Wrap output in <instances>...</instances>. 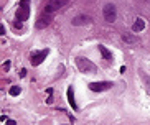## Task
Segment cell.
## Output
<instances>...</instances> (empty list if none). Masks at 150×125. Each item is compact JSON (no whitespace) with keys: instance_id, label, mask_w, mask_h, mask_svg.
<instances>
[{"instance_id":"obj_1","label":"cell","mask_w":150,"mask_h":125,"mask_svg":"<svg viewBox=\"0 0 150 125\" xmlns=\"http://www.w3.org/2000/svg\"><path fill=\"white\" fill-rule=\"evenodd\" d=\"M76 66H78L79 71L84 72V74H94V72L97 71V66H96L91 59L83 58V56H78V58H76Z\"/></svg>"},{"instance_id":"obj_2","label":"cell","mask_w":150,"mask_h":125,"mask_svg":"<svg viewBox=\"0 0 150 125\" xmlns=\"http://www.w3.org/2000/svg\"><path fill=\"white\" fill-rule=\"evenodd\" d=\"M102 15H104V20L107 23H114L115 18H117V7L114 3H106L102 8Z\"/></svg>"},{"instance_id":"obj_3","label":"cell","mask_w":150,"mask_h":125,"mask_svg":"<svg viewBox=\"0 0 150 125\" xmlns=\"http://www.w3.org/2000/svg\"><path fill=\"white\" fill-rule=\"evenodd\" d=\"M28 17H30V2L28 0H21L18 8H17V20H20L23 23V21L28 20Z\"/></svg>"},{"instance_id":"obj_4","label":"cell","mask_w":150,"mask_h":125,"mask_svg":"<svg viewBox=\"0 0 150 125\" xmlns=\"http://www.w3.org/2000/svg\"><path fill=\"white\" fill-rule=\"evenodd\" d=\"M69 3V0H50V2H46V5H45V13H55V12H58L59 8H63L64 5H68Z\"/></svg>"},{"instance_id":"obj_5","label":"cell","mask_w":150,"mask_h":125,"mask_svg":"<svg viewBox=\"0 0 150 125\" xmlns=\"http://www.w3.org/2000/svg\"><path fill=\"white\" fill-rule=\"evenodd\" d=\"M112 87V82L109 81H101V82H91L89 84V89L94 92H104V90H109Z\"/></svg>"},{"instance_id":"obj_6","label":"cell","mask_w":150,"mask_h":125,"mask_svg":"<svg viewBox=\"0 0 150 125\" xmlns=\"http://www.w3.org/2000/svg\"><path fill=\"white\" fill-rule=\"evenodd\" d=\"M46 56H48V49H43V51L33 53V54H31V59H30L31 66H38V64H41L43 59H46Z\"/></svg>"},{"instance_id":"obj_7","label":"cell","mask_w":150,"mask_h":125,"mask_svg":"<svg viewBox=\"0 0 150 125\" xmlns=\"http://www.w3.org/2000/svg\"><path fill=\"white\" fill-rule=\"evenodd\" d=\"M51 20H53V17L50 15V13H45V15H41V17H38L36 23H35V27L38 28V30H43V28H46L50 23H51Z\"/></svg>"},{"instance_id":"obj_8","label":"cell","mask_w":150,"mask_h":125,"mask_svg":"<svg viewBox=\"0 0 150 125\" xmlns=\"http://www.w3.org/2000/svg\"><path fill=\"white\" fill-rule=\"evenodd\" d=\"M74 27H81V25H87V23H91V17L89 15H78V17L71 21Z\"/></svg>"},{"instance_id":"obj_9","label":"cell","mask_w":150,"mask_h":125,"mask_svg":"<svg viewBox=\"0 0 150 125\" xmlns=\"http://www.w3.org/2000/svg\"><path fill=\"white\" fill-rule=\"evenodd\" d=\"M143 28H145L143 18H135V21H134V25H132V31H134V33H140Z\"/></svg>"},{"instance_id":"obj_10","label":"cell","mask_w":150,"mask_h":125,"mask_svg":"<svg viewBox=\"0 0 150 125\" xmlns=\"http://www.w3.org/2000/svg\"><path fill=\"white\" fill-rule=\"evenodd\" d=\"M121 38L125 41V43H129V45H135V43H139V38L135 35H132V33H122Z\"/></svg>"},{"instance_id":"obj_11","label":"cell","mask_w":150,"mask_h":125,"mask_svg":"<svg viewBox=\"0 0 150 125\" xmlns=\"http://www.w3.org/2000/svg\"><path fill=\"white\" fill-rule=\"evenodd\" d=\"M99 51H101V54L104 56V59H106V61H112V59H114V58H112V53H111L106 46L99 45Z\"/></svg>"},{"instance_id":"obj_12","label":"cell","mask_w":150,"mask_h":125,"mask_svg":"<svg viewBox=\"0 0 150 125\" xmlns=\"http://www.w3.org/2000/svg\"><path fill=\"white\" fill-rule=\"evenodd\" d=\"M68 102L73 109H76V100H74V92H73V87H68Z\"/></svg>"},{"instance_id":"obj_13","label":"cell","mask_w":150,"mask_h":125,"mask_svg":"<svg viewBox=\"0 0 150 125\" xmlns=\"http://www.w3.org/2000/svg\"><path fill=\"white\" fill-rule=\"evenodd\" d=\"M140 77H142V81L145 82V87H147V90L150 92V77H149V76H147L143 71H140Z\"/></svg>"},{"instance_id":"obj_14","label":"cell","mask_w":150,"mask_h":125,"mask_svg":"<svg viewBox=\"0 0 150 125\" xmlns=\"http://www.w3.org/2000/svg\"><path fill=\"white\" fill-rule=\"evenodd\" d=\"M8 92H10V96H13V97H15V96H18L20 92H21V89H20V86H12Z\"/></svg>"},{"instance_id":"obj_15","label":"cell","mask_w":150,"mask_h":125,"mask_svg":"<svg viewBox=\"0 0 150 125\" xmlns=\"http://www.w3.org/2000/svg\"><path fill=\"white\" fill-rule=\"evenodd\" d=\"M2 69H3V71L7 72L10 69V61H7V62H3V66H2Z\"/></svg>"},{"instance_id":"obj_16","label":"cell","mask_w":150,"mask_h":125,"mask_svg":"<svg viewBox=\"0 0 150 125\" xmlns=\"http://www.w3.org/2000/svg\"><path fill=\"white\" fill-rule=\"evenodd\" d=\"M7 125H17V122L12 120V118H7Z\"/></svg>"},{"instance_id":"obj_17","label":"cell","mask_w":150,"mask_h":125,"mask_svg":"<svg viewBox=\"0 0 150 125\" xmlns=\"http://www.w3.org/2000/svg\"><path fill=\"white\" fill-rule=\"evenodd\" d=\"M25 76H27V69H21L20 71V77H25Z\"/></svg>"},{"instance_id":"obj_18","label":"cell","mask_w":150,"mask_h":125,"mask_svg":"<svg viewBox=\"0 0 150 125\" xmlns=\"http://www.w3.org/2000/svg\"><path fill=\"white\" fill-rule=\"evenodd\" d=\"M23 27V23L21 21H15V28H21Z\"/></svg>"}]
</instances>
